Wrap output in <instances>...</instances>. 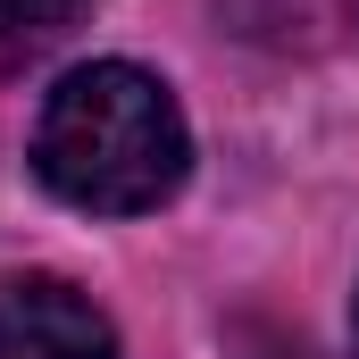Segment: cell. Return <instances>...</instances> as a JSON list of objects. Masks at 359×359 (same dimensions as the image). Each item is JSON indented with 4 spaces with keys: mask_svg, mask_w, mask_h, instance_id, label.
<instances>
[{
    "mask_svg": "<svg viewBox=\"0 0 359 359\" xmlns=\"http://www.w3.org/2000/svg\"><path fill=\"white\" fill-rule=\"evenodd\" d=\"M184 159H192L184 109L168 100L159 76H142L126 59H92L76 76H59V92L42 100V126H34L42 184L100 217L159 209L184 184Z\"/></svg>",
    "mask_w": 359,
    "mask_h": 359,
    "instance_id": "cell-1",
    "label": "cell"
},
{
    "mask_svg": "<svg viewBox=\"0 0 359 359\" xmlns=\"http://www.w3.org/2000/svg\"><path fill=\"white\" fill-rule=\"evenodd\" d=\"M0 359H117V334L76 284L8 276L0 284Z\"/></svg>",
    "mask_w": 359,
    "mask_h": 359,
    "instance_id": "cell-2",
    "label": "cell"
},
{
    "mask_svg": "<svg viewBox=\"0 0 359 359\" xmlns=\"http://www.w3.org/2000/svg\"><path fill=\"white\" fill-rule=\"evenodd\" d=\"M84 8L92 0H0V59H34V50L67 42Z\"/></svg>",
    "mask_w": 359,
    "mask_h": 359,
    "instance_id": "cell-3",
    "label": "cell"
}]
</instances>
